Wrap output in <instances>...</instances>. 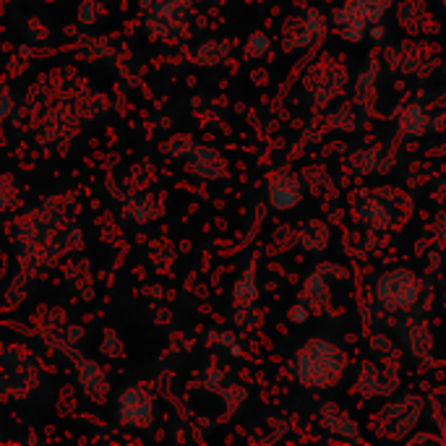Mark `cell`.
<instances>
[{"mask_svg": "<svg viewBox=\"0 0 446 446\" xmlns=\"http://www.w3.org/2000/svg\"><path fill=\"white\" fill-rule=\"evenodd\" d=\"M348 355L331 339H311L295 357V376L308 389H329L342 378Z\"/></svg>", "mask_w": 446, "mask_h": 446, "instance_id": "6da1fadb", "label": "cell"}, {"mask_svg": "<svg viewBox=\"0 0 446 446\" xmlns=\"http://www.w3.org/2000/svg\"><path fill=\"white\" fill-rule=\"evenodd\" d=\"M115 418L120 428L144 431L152 426L154 420V397L144 386H128L120 392L115 404Z\"/></svg>", "mask_w": 446, "mask_h": 446, "instance_id": "7a4b0ae2", "label": "cell"}, {"mask_svg": "<svg viewBox=\"0 0 446 446\" xmlns=\"http://www.w3.org/2000/svg\"><path fill=\"white\" fill-rule=\"evenodd\" d=\"M415 298H418V279L407 269H394L378 282V300L389 311L407 308L415 303Z\"/></svg>", "mask_w": 446, "mask_h": 446, "instance_id": "3957f363", "label": "cell"}, {"mask_svg": "<svg viewBox=\"0 0 446 446\" xmlns=\"http://www.w3.org/2000/svg\"><path fill=\"white\" fill-rule=\"evenodd\" d=\"M303 196V186L300 180L290 175V172H279L277 178L269 183V201L274 209L285 212V209H293L298 201Z\"/></svg>", "mask_w": 446, "mask_h": 446, "instance_id": "277c9868", "label": "cell"}, {"mask_svg": "<svg viewBox=\"0 0 446 446\" xmlns=\"http://www.w3.org/2000/svg\"><path fill=\"white\" fill-rule=\"evenodd\" d=\"M334 24H337L339 37H345V39H350V42H360L368 32V21L357 13V8L352 6V3L342 6V8L337 11Z\"/></svg>", "mask_w": 446, "mask_h": 446, "instance_id": "5b68a950", "label": "cell"}, {"mask_svg": "<svg viewBox=\"0 0 446 446\" xmlns=\"http://www.w3.org/2000/svg\"><path fill=\"white\" fill-rule=\"evenodd\" d=\"M407 404H410L407 400L389 404L384 410L386 426H392V428H410L412 423H415V418H418V412H410V415H407Z\"/></svg>", "mask_w": 446, "mask_h": 446, "instance_id": "8992f818", "label": "cell"}, {"mask_svg": "<svg viewBox=\"0 0 446 446\" xmlns=\"http://www.w3.org/2000/svg\"><path fill=\"white\" fill-rule=\"evenodd\" d=\"M232 295H235L238 303H253L259 298V285H256L253 272H243L238 282H235V287H232Z\"/></svg>", "mask_w": 446, "mask_h": 446, "instance_id": "52a82bcc", "label": "cell"}, {"mask_svg": "<svg viewBox=\"0 0 446 446\" xmlns=\"http://www.w3.org/2000/svg\"><path fill=\"white\" fill-rule=\"evenodd\" d=\"M402 125H404V131H410L412 136H420L428 128V115H426L418 105H410V108L402 113Z\"/></svg>", "mask_w": 446, "mask_h": 446, "instance_id": "ba28073f", "label": "cell"}, {"mask_svg": "<svg viewBox=\"0 0 446 446\" xmlns=\"http://www.w3.org/2000/svg\"><path fill=\"white\" fill-rule=\"evenodd\" d=\"M350 3L355 6L357 13L366 18L368 24H376L386 11V0H350Z\"/></svg>", "mask_w": 446, "mask_h": 446, "instance_id": "9c48e42d", "label": "cell"}, {"mask_svg": "<svg viewBox=\"0 0 446 446\" xmlns=\"http://www.w3.org/2000/svg\"><path fill=\"white\" fill-rule=\"evenodd\" d=\"M248 55H253V58H259V55H267L269 53V37L261 34V32H256V34H250L248 39Z\"/></svg>", "mask_w": 446, "mask_h": 446, "instance_id": "30bf717a", "label": "cell"}, {"mask_svg": "<svg viewBox=\"0 0 446 446\" xmlns=\"http://www.w3.org/2000/svg\"><path fill=\"white\" fill-rule=\"evenodd\" d=\"M11 110H13V105H11V97H8V94H0V120H6V117L11 115Z\"/></svg>", "mask_w": 446, "mask_h": 446, "instance_id": "8fae6325", "label": "cell"}, {"mask_svg": "<svg viewBox=\"0 0 446 446\" xmlns=\"http://www.w3.org/2000/svg\"><path fill=\"white\" fill-rule=\"evenodd\" d=\"M305 316H308V311H305V308H303V303H300V305H295L293 311H290V319H293L295 324H303V321H305Z\"/></svg>", "mask_w": 446, "mask_h": 446, "instance_id": "7c38bea8", "label": "cell"}]
</instances>
